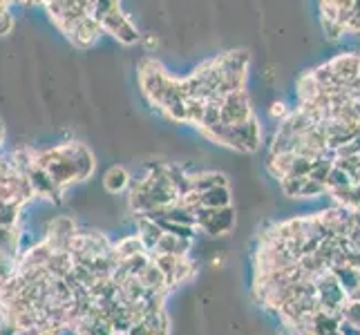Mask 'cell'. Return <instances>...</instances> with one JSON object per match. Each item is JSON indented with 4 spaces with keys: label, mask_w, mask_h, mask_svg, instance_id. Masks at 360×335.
Returning <instances> with one entry per match:
<instances>
[{
    "label": "cell",
    "mask_w": 360,
    "mask_h": 335,
    "mask_svg": "<svg viewBox=\"0 0 360 335\" xmlns=\"http://www.w3.org/2000/svg\"><path fill=\"white\" fill-rule=\"evenodd\" d=\"M34 159L60 195H65L70 185L92 177L96 166L92 150L83 143H63L47 150H36Z\"/></svg>",
    "instance_id": "obj_1"
},
{
    "label": "cell",
    "mask_w": 360,
    "mask_h": 335,
    "mask_svg": "<svg viewBox=\"0 0 360 335\" xmlns=\"http://www.w3.org/2000/svg\"><path fill=\"white\" fill-rule=\"evenodd\" d=\"M101 27H103V32L112 34L115 39L119 43H123V45H134L136 41H141L139 29L134 27L132 20H128L126 16H123L121 7L115 9V11H110L105 18H101Z\"/></svg>",
    "instance_id": "obj_3"
},
{
    "label": "cell",
    "mask_w": 360,
    "mask_h": 335,
    "mask_svg": "<svg viewBox=\"0 0 360 335\" xmlns=\"http://www.w3.org/2000/svg\"><path fill=\"white\" fill-rule=\"evenodd\" d=\"M7 0H0V36H7L11 32V27H14V22H11V16L7 11Z\"/></svg>",
    "instance_id": "obj_13"
},
{
    "label": "cell",
    "mask_w": 360,
    "mask_h": 335,
    "mask_svg": "<svg viewBox=\"0 0 360 335\" xmlns=\"http://www.w3.org/2000/svg\"><path fill=\"white\" fill-rule=\"evenodd\" d=\"M233 226H235V210H233V206H229V208L215 210V213L210 215L204 223H200V232H206V235H213V237H217V235L231 232Z\"/></svg>",
    "instance_id": "obj_4"
},
{
    "label": "cell",
    "mask_w": 360,
    "mask_h": 335,
    "mask_svg": "<svg viewBox=\"0 0 360 335\" xmlns=\"http://www.w3.org/2000/svg\"><path fill=\"white\" fill-rule=\"evenodd\" d=\"M248 119H253V110L246 92L238 90L226 94L224 101H221V123L224 126H240V123H246Z\"/></svg>",
    "instance_id": "obj_2"
},
{
    "label": "cell",
    "mask_w": 360,
    "mask_h": 335,
    "mask_svg": "<svg viewBox=\"0 0 360 335\" xmlns=\"http://www.w3.org/2000/svg\"><path fill=\"white\" fill-rule=\"evenodd\" d=\"M130 175H128V170L126 168H121V166H112L110 168L105 175H103V188L108 192H112V195H121V192H126L130 188Z\"/></svg>",
    "instance_id": "obj_8"
},
{
    "label": "cell",
    "mask_w": 360,
    "mask_h": 335,
    "mask_svg": "<svg viewBox=\"0 0 360 335\" xmlns=\"http://www.w3.org/2000/svg\"><path fill=\"white\" fill-rule=\"evenodd\" d=\"M136 219V235H139V239L143 242V246H146V251H155V246H157V242L161 239V235H164V228L159 226L157 221H153V219H148V217H143V215H139V217H134Z\"/></svg>",
    "instance_id": "obj_7"
},
{
    "label": "cell",
    "mask_w": 360,
    "mask_h": 335,
    "mask_svg": "<svg viewBox=\"0 0 360 335\" xmlns=\"http://www.w3.org/2000/svg\"><path fill=\"white\" fill-rule=\"evenodd\" d=\"M191 183H193V190H200L206 192L215 185H229L226 175L221 172H200V175H191Z\"/></svg>",
    "instance_id": "obj_10"
},
{
    "label": "cell",
    "mask_w": 360,
    "mask_h": 335,
    "mask_svg": "<svg viewBox=\"0 0 360 335\" xmlns=\"http://www.w3.org/2000/svg\"><path fill=\"white\" fill-rule=\"evenodd\" d=\"M342 317L360 329V302L358 300H347V304L342 308Z\"/></svg>",
    "instance_id": "obj_12"
},
{
    "label": "cell",
    "mask_w": 360,
    "mask_h": 335,
    "mask_svg": "<svg viewBox=\"0 0 360 335\" xmlns=\"http://www.w3.org/2000/svg\"><path fill=\"white\" fill-rule=\"evenodd\" d=\"M193 242H195V239H188V237H177V235L164 232V235H161V239L157 242V246H155V251H153V253L188 257L191 248H193Z\"/></svg>",
    "instance_id": "obj_6"
},
{
    "label": "cell",
    "mask_w": 360,
    "mask_h": 335,
    "mask_svg": "<svg viewBox=\"0 0 360 335\" xmlns=\"http://www.w3.org/2000/svg\"><path fill=\"white\" fill-rule=\"evenodd\" d=\"M269 114H271L273 119H280V121H284V119H287V117H289V107H287V105H284L282 101H276V103H273V105H271V110H269Z\"/></svg>",
    "instance_id": "obj_14"
},
{
    "label": "cell",
    "mask_w": 360,
    "mask_h": 335,
    "mask_svg": "<svg viewBox=\"0 0 360 335\" xmlns=\"http://www.w3.org/2000/svg\"><path fill=\"white\" fill-rule=\"evenodd\" d=\"M202 206H206V208H215V210L233 206L231 188H229V185H215V188H210V190L202 192Z\"/></svg>",
    "instance_id": "obj_9"
},
{
    "label": "cell",
    "mask_w": 360,
    "mask_h": 335,
    "mask_svg": "<svg viewBox=\"0 0 360 335\" xmlns=\"http://www.w3.org/2000/svg\"><path fill=\"white\" fill-rule=\"evenodd\" d=\"M143 47L146 49H155L157 47V36H153V34L146 36V39H143Z\"/></svg>",
    "instance_id": "obj_15"
},
{
    "label": "cell",
    "mask_w": 360,
    "mask_h": 335,
    "mask_svg": "<svg viewBox=\"0 0 360 335\" xmlns=\"http://www.w3.org/2000/svg\"><path fill=\"white\" fill-rule=\"evenodd\" d=\"M331 70L338 77L340 83L349 85L360 77V54H342L331 60Z\"/></svg>",
    "instance_id": "obj_5"
},
{
    "label": "cell",
    "mask_w": 360,
    "mask_h": 335,
    "mask_svg": "<svg viewBox=\"0 0 360 335\" xmlns=\"http://www.w3.org/2000/svg\"><path fill=\"white\" fill-rule=\"evenodd\" d=\"M327 195V185L322 181H316L314 177H304L300 192H297V199H316V197Z\"/></svg>",
    "instance_id": "obj_11"
}]
</instances>
